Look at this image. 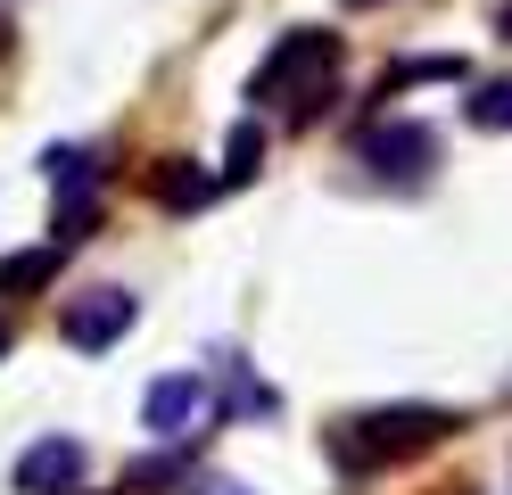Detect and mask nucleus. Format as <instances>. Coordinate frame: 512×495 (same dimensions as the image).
I'll list each match as a JSON object with an SVG mask.
<instances>
[{
  "label": "nucleus",
  "mask_w": 512,
  "mask_h": 495,
  "mask_svg": "<svg viewBox=\"0 0 512 495\" xmlns=\"http://www.w3.org/2000/svg\"><path fill=\"white\" fill-rule=\"evenodd\" d=\"M133 322H141V297L133 289H83L75 306L58 314V339H67L75 355H108Z\"/></svg>",
  "instance_id": "20e7f679"
},
{
  "label": "nucleus",
  "mask_w": 512,
  "mask_h": 495,
  "mask_svg": "<svg viewBox=\"0 0 512 495\" xmlns=\"http://www.w3.org/2000/svg\"><path fill=\"white\" fill-rule=\"evenodd\" d=\"M58 256L67 248H17V256H0V297H34V289H50L58 281Z\"/></svg>",
  "instance_id": "0eeeda50"
},
{
  "label": "nucleus",
  "mask_w": 512,
  "mask_h": 495,
  "mask_svg": "<svg viewBox=\"0 0 512 495\" xmlns=\"http://www.w3.org/2000/svg\"><path fill=\"white\" fill-rule=\"evenodd\" d=\"M356 165L372 182H430L438 174V132L430 124H413V116H380V124H364L356 132Z\"/></svg>",
  "instance_id": "7ed1b4c3"
},
{
  "label": "nucleus",
  "mask_w": 512,
  "mask_h": 495,
  "mask_svg": "<svg viewBox=\"0 0 512 495\" xmlns=\"http://www.w3.org/2000/svg\"><path fill=\"white\" fill-rule=\"evenodd\" d=\"M347 9H380V0H347Z\"/></svg>",
  "instance_id": "4468645a"
},
{
  "label": "nucleus",
  "mask_w": 512,
  "mask_h": 495,
  "mask_svg": "<svg viewBox=\"0 0 512 495\" xmlns=\"http://www.w3.org/2000/svg\"><path fill=\"white\" fill-rule=\"evenodd\" d=\"M149 190H157V207H207V198H215V174H207V165H190V157H166Z\"/></svg>",
  "instance_id": "6e6552de"
},
{
  "label": "nucleus",
  "mask_w": 512,
  "mask_h": 495,
  "mask_svg": "<svg viewBox=\"0 0 512 495\" xmlns=\"http://www.w3.org/2000/svg\"><path fill=\"white\" fill-rule=\"evenodd\" d=\"M496 33H504V42H512V0H496Z\"/></svg>",
  "instance_id": "f8f14e48"
},
{
  "label": "nucleus",
  "mask_w": 512,
  "mask_h": 495,
  "mask_svg": "<svg viewBox=\"0 0 512 495\" xmlns=\"http://www.w3.org/2000/svg\"><path fill=\"white\" fill-rule=\"evenodd\" d=\"M331 91H339V33H323V25L281 33L273 58L248 75V99H265V108L281 99L298 124H306V116H323V99H331Z\"/></svg>",
  "instance_id": "f257e3e1"
},
{
  "label": "nucleus",
  "mask_w": 512,
  "mask_h": 495,
  "mask_svg": "<svg viewBox=\"0 0 512 495\" xmlns=\"http://www.w3.org/2000/svg\"><path fill=\"white\" fill-rule=\"evenodd\" d=\"M463 116H471L479 132H512V83H479V91L463 99Z\"/></svg>",
  "instance_id": "1a4fd4ad"
},
{
  "label": "nucleus",
  "mask_w": 512,
  "mask_h": 495,
  "mask_svg": "<svg viewBox=\"0 0 512 495\" xmlns=\"http://www.w3.org/2000/svg\"><path fill=\"white\" fill-rule=\"evenodd\" d=\"M141 429L149 438H190V429H207V380L199 372H166L141 388Z\"/></svg>",
  "instance_id": "39448f33"
},
{
  "label": "nucleus",
  "mask_w": 512,
  "mask_h": 495,
  "mask_svg": "<svg viewBox=\"0 0 512 495\" xmlns=\"http://www.w3.org/2000/svg\"><path fill=\"white\" fill-rule=\"evenodd\" d=\"M9 347H17V322H9V314H0V355H9Z\"/></svg>",
  "instance_id": "ddd939ff"
},
{
  "label": "nucleus",
  "mask_w": 512,
  "mask_h": 495,
  "mask_svg": "<svg viewBox=\"0 0 512 495\" xmlns=\"http://www.w3.org/2000/svg\"><path fill=\"white\" fill-rule=\"evenodd\" d=\"M256 149H265V132L240 124L232 141H223V182H248V174H256Z\"/></svg>",
  "instance_id": "9d476101"
},
{
  "label": "nucleus",
  "mask_w": 512,
  "mask_h": 495,
  "mask_svg": "<svg viewBox=\"0 0 512 495\" xmlns=\"http://www.w3.org/2000/svg\"><path fill=\"white\" fill-rule=\"evenodd\" d=\"M438 438H455V413H446V405H380V413H356V421H339L331 454L347 462V471H380V462L430 454Z\"/></svg>",
  "instance_id": "f03ea898"
},
{
  "label": "nucleus",
  "mask_w": 512,
  "mask_h": 495,
  "mask_svg": "<svg viewBox=\"0 0 512 495\" xmlns=\"http://www.w3.org/2000/svg\"><path fill=\"white\" fill-rule=\"evenodd\" d=\"M190 495H248L240 479H190Z\"/></svg>",
  "instance_id": "9b49d317"
},
{
  "label": "nucleus",
  "mask_w": 512,
  "mask_h": 495,
  "mask_svg": "<svg viewBox=\"0 0 512 495\" xmlns=\"http://www.w3.org/2000/svg\"><path fill=\"white\" fill-rule=\"evenodd\" d=\"M83 471H91V454H83V438H34L17 454V495H83Z\"/></svg>",
  "instance_id": "423d86ee"
}]
</instances>
